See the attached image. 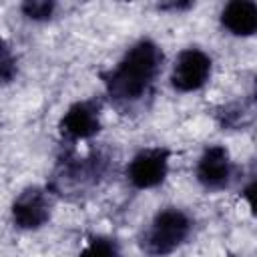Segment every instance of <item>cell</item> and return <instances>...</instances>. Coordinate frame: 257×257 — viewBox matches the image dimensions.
<instances>
[{
    "instance_id": "6da1fadb",
    "label": "cell",
    "mask_w": 257,
    "mask_h": 257,
    "mask_svg": "<svg viewBox=\"0 0 257 257\" xmlns=\"http://www.w3.org/2000/svg\"><path fill=\"white\" fill-rule=\"evenodd\" d=\"M163 50L151 38L131 44L118 62L102 76L104 90L116 104H135L145 98L163 68Z\"/></svg>"
},
{
    "instance_id": "7a4b0ae2",
    "label": "cell",
    "mask_w": 257,
    "mask_h": 257,
    "mask_svg": "<svg viewBox=\"0 0 257 257\" xmlns=\"http://www.w3.org/2000/svg\"><path fill=\"white\" fill-rule=\"evenodd\" d=\"M193 219L179 207H165L155 213L141 235V249L149 257H167L187 243Z\"/></svg>"
},
{
    "instance_id": "3957f363",
    "label": "cell",
    "mask_w": 257,
    "mask_h": 257,
    "mask_svg": "<svg viewBox=\"0 0 257 257\" xmlns=\"http://www.w3.org/2000/svg\"><path fill=\"white\" fill-rule=\"evenodd\" d=\"M171 167V151L165 147L141 149L126 165V181L137 191H149L165 183Z\"/></svg>"
},
{
    "instance_id": "277c9868",
    "label": "cell",
    "mask_w": 257,
    "mask_h": 257,
    "mask_svg": "<svg viewBox=\"0 0 257 257\" xmlns=\"http://www.w3.org/2000/svg\"><path fill=\"white\" fill-rule=\"evenodd\" d=\"M211 72L213 60L203 48H183L171 68V86L179 92H197L209 82Z\"/></svg>"
},
{
    "instance_id": "5b68a950",
    "label": "cell",
    "mask_w": 257,
    "mask_h": 257,
    "mask_svg": "<svg viewBox=\"0 0 257 257\" xmlns=\"http://www.w3.org/2000/svg\"><path fill=\"white\" fill-rule=\"evenodd\" d=\"M50 215H52L50 195L46 193V189L36 185L22 189L10 205L12 223L24 231H36L44 227L50 221Z\"/></svg>"
},
{
    "instance_id": "8992f818",
    "label": "cell",
    "mask_w": 257,
    "mask_h": 257,
    "mask_svg": "<svg viewBox=\"0 0 257 257\" xmlns=\"http://www.w3.org/2000/svg\"><path fill=\"white\" fill-rule=\"evenodd\" d=\"M102 126L100 104L92 98L72 102L60 116L58 131L68 143H82L98 135Z\"/></svg>"
},
{
    "instance_id": "52a82bcc",
    "label": "cell",
    "mask_w": 257,
    "mask_h": 257,
    "mask_svg": "<svg viewBox=\"0 0 257 257\" xmlns=\"http://www.w3.org/2000/svg\"><path fill=\"white\" fill-rule=\"evenodd\" d=\"M195 179L207 191H221L233 179V161L223 145H209L197 159Z\"/></svg>"
},
{
    "instance_id": "ba28073f",
    "label": "cell",
    "mask_w": 257,
    "mask_h": 257,
    "mask_svg": "<svg viewBox=\"0 0 257 257\" xmlns=\"http://www.w3.org/2000/svg\"><path fill=\"white\" fill-rule=\"evenodd\" d=\"M221 26L239 38L253 36L257 30V6L251 0L227 2L221 10Z\"/></svg>"
},
{
    "instance_id": "9c48e42d",
    "label": "cell",
    "mask_w": 257,
    "mask_h": 257,
    "mask_svg": "<svg viewBox=\"0 0 257 257\" xmlns=\"http://www.w3.org/2000/svg\"><path fill=\"white\" fill-rule=\"evenodd\" d=\"M76 257H120V249L114 239L104 235L90 237Z\"/></svg>"
},
{
    "instance_id": "30bf717a",
    "label": "cell",
    "mask_w": 257,
    "mask_h": 257,
    "mask_svg": "<svg viewBox=\"0 0 257 257\" xmlns=\"http://www.w3.org/2000/svg\"><path fill=\"white\" fill-rule=\"evenodd\" d=\"M20 10H22V14L26 18H30L34 22H44L54 14L56 4L54 2H46V0H28V2H24L20 6Z\"/></svg>"
},
{
    "instance_id": "8fae6325",
    "label": "cell",
    "mask_w": 257,
    "mask_h": 257,
    "mask_svg": "<svg viewBox=\"0 0 257 257\" xmlns=\"http://www.w3.org/2000/svg\"><path fill=\"white\" fill-rule=\"evenodd\" d=\"M14 72H16V60L8 50H0V82L12 80Z\"/></svg>"
}]
</instances>
